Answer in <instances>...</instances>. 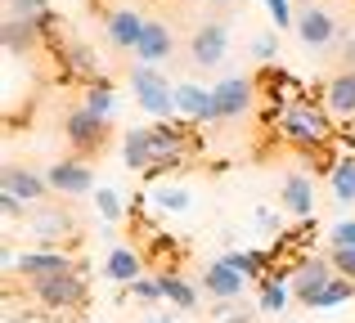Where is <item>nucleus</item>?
<instances>
[{
	"label": "nucleus",
	"mask_w": 355,
	"mask_h": 323,
	"mask_svg": "<svg viewBox=\"0 0 355 323\" xmlns=\"http://www.w3.org/2000/svg\"><path fill=\"white\" fill-rule=\"evenodd\" d=\"M279 135L288 144H297V149H324L333 140V126H329V113L302 95L279 113Z\"/></svg>",
	"instance_id": "obj_1"
},
{
	"label": "nucleus",
	"mask_w": 355,
	"mask_h": 323,
	"mask_svg": "<svg viewBox=\"0 0 355 323\" xmlns=\"http://www.w3.org/2000/svg\"><path fill=\"white\" fill-rule=\"evenodd\" d=\"M27 292L41 301L50 315H72V310L86 306V279L77 270H59V274H41V279H27Z\"/></svg>",
	"instance_id": "obj_2"
},
{
	"label": "nucleus",
	"mask_w": 355,
	"mask_h": 323,
	"mask_svg": "<svg viewBox=\"0 0 355 323\" xmlns=\"http://www.w3.org/2000/svg\"><path fill=\"white\" fill-rule=\"evenodd\" d=\"M130 90H135V104L144 108L157 122H171L180 108H175V86H166V77L157 72V63H135L130 68Z\"/></svg>",
	"instance_id": "obj_3"
},
{
	"label": "nucleus",
	"mask_w": 355,
	"mask_h": 323,
	"mask_svg": "<svg viewBox=\"0 0 355 323\" xmlns=\"http://www.w3.org/2000/svg\"><path fill=\"white\" fill-rule=\"evenodd\" d=\"M63 135H68V144H72V153H77V158H90V153L104 149L108 122H104V117H95L90 108H77V113L63 117Z\"/></svg>",
	"instance_id": "obj_4"
},
{
	"label": "nucleus",
	"mask_w": 355,
	"mask_h": 323,
	"mask_svg": "<svg viewBox=\"0 0 355 323\" xmlns=\"http://www.w3.org/2000/svg\"><path fill=\"white\" fill-rule=\"evenodd\" d=\"M230 54V23H202L189 41V59L198 68H216L220 59Z\"/></svg>",
	"instance_id": "obj_5"
},
{
	"label": "nucleus",
	"mask_w": 355,
	"mask_h": 323,
	"mask_svg": "<svg viewBox=\"0 0 355 323\" xmlns=\"http://www.w3.org/2000/svg\"><path fill=\"white\" fill-rule=\"evenodd\" d=\"M45 180H50V189H54V193H68V198H81V193H90V189H95V175H90V166L81 162V158L50 162Z\"/></svg>",
	"instance_id": "obj_6"
},
{
	"label": "nucleus",
	"mask_w": 355,
	"mask_h": 323,
	"mask_svg": "<svg viewBox=\"0 0 355 323\" xmlns=\"http://www.w3.org/2000/svg\"><path fill=\"white\" fill-rule=\"evenodd\" d=\"M293 27H297V36H302V45H311V50H324V45L338 41V18L320 5H306Z\"/></svg>",
	"instance_id": "obj_7"
},
{
	"label": "nucleus",
	"mask_w": 355,
	"mask_h": 323,
	"mask_svg": "<svg viewBox=\"0 0 355 323\" xmlns=\"http://www.w3.org/2000/svg\"><path fill=\"white\" fill-rule=\"evenodd\" d=\"M252 81L248 77H225L216 90H211V104H216V122H230V117H243L252 108Z\"/></svg>",
	"instance_id": "obj_8"
},
{
	"label": "nucleus",
	"mask_w": 355,
	"mask_h": 323,
	"mask_svg": "<svg viewBox=\"0 0 355 323\" xmlns=\"http://www.w3.org/2000/svg\"><path fill=\"white\" fill-rule=\"evenodd\" d=\"M121 158H126L130 171H148V166L162 162V149H157L153 126H130L126 140H121Z\"/></svg>",
	"instance_id": "obj_9"
},
{
	"label": "nucleus",
	"mask_w": 355,
	"mask_h": 323,
	"mask_svg": "<svg viewBox=\"0 0 355 323\" xmlns=\"http://www.w3.org/2000/svg\"><path fill=\"white\" fill-rule=\"evenodd\" d=\"M279 202H284V211L288 216H297V220H311L315 216V180L306 171H293V175H284V189H279Z\"/></svg>",
	"instance_id": "obj_10"
},
{
	"label": "nucleus",
	"mask_w": 355,
	"mask_h": 323,
	"mask_svg": "<svg viewBox=\"0 0 355 323\" xmlns=\"http://www.w3.org/2000/svg\"><path fill=\"white\" fill-rule=\"evenodd\" d=\"M243 288H248V274H239L234 265H225V261H211L207 270H202V292L216 297V301H239Z\"/></svg>",
	"instance_id": "obj_11"
},
{
	"label": "nucleus",
	"mask_w": 355,
	"mask_h": 323,
	"mask_svg": "<svg viewBox=\"0 0 355 323\" xmlns=\"http://www.w3.org/2000/svg\"><path fill=\"white\" fill-rule=\"evenodd\" d=\"M104 27H108V41H113L117 50H130V54H135V45H139V36H144L148 18H139L135 9H113V14L104 18Z\"/></svg>",
	"instance_id": "obj_12"
},
{
	"label": "nucleus",
	"mask_w": 355,
	"mask_h": 323,
	"mask_svg": "<svg viewBox=\"0 0 355 323\" xmlns=\"http://www.w3.org/2000/svg\"><path fill=\"white\" fill-rule=\"evenodd\" d=\"M59 270H77V265H72L63 252H54V247L23 252V256H18V265H14V274H23V279H41V274H59Z\"/></svg>",
	"instance_id": "obj_13"
},
{
	"label": "nucleus",
	"mask_w": 355,
	"mask_h": 323,
	"mask_svg": "<svg viewBox=\"0 0 355 323\" xmlns=\"http://www.w3.org/2000/svg\"><path fill=\"white\" fill-rule=\"evenodd\" d=\"M41 23L36 18H5L0 27V41H5V54H32L41 45Z\"/></svg>",
	"instance_id": "obj_14"
},
{
	"label": "nucleus",
	"mask_w": 355,
	"mask_h": 323,
	"mask_svg": "<svg viewBox=\"0 0 355 323\" xmlns=\"http://www.w3.org/2000/svg\"><path fill=\"white\" fill-rule=\"evenodd\" d=\"M333 274H338V270H333V261H315V256H311V261H297V270H293V297L306 306V297L320 292Z\"/></svg>",
	"instance_id": "obj_15"
},
{
	"label": "nucleus",
	"mask_w": 355,
	"mask_h": 323,
	"mask_svg": "<svg viewBox=\"0 0 355 323\" xmlns=\"http://www.w3.org/2000/svg\"><path fill=\"white\" fill-rule=\"evenodd\" d=\"M175 108H180V117H189V122H216V104H211V90L193 86V81L175 86Z\"/></svg>",
	"instance_id": "obj_16"
},
{
	"label": "nucleus",
	"mask_w": 355,
	"mask_h": 323,
	"mask_svg": "<svg viewBox=\"0 0 355 323\" xmlns=\"http://www.w3.org/2000/svg\"><path fill=\"white\" fill-rule=\"evenodd\" d=\"M0 180H5V193H14V198H23V202H41L45 189H50V180L36 175V171H27V166H5Z\"/></svg>",
	"instance_id": "obj_17"
},
{
	"label": "nucleus",
	"mask_w": 355,
	"mask_h": 323,
	"mask_svg": "<svg viewBox=\"0 0 355 323\" xmlns=\"http://www.w3.org/2000/svg\"><path fill=\"white\" fill-rule=\"evenodd\" d=\"M68 229H72V220H68V211H59V207H41L32 216V234H36L41 247H54Z\"/></svg>",
	"instance_id": "obj_18"
},
{
	"label": "nucleus",
	"mask_w": 355,
	"mask_h": 323,
	"mask_svg": "<svg viewBox=\"0 0 355 323\" xmlns=\"http://www.w3.org/2000/svg\"><path fill=\"white\" fill-rule=\"evenodd\" d=\"M324 104H329L333 117H355V68L351 72H338L324 90Z\"/></svg>",
	"instance_id": "obj_19"
},
{
	"label": "nucleus",
	"mask_w": 355,
	"mask_h": 323,
	"mask_svg": "<svg viewBox=\"0 0 355 323\" xmlns=\"http://www.w3.org/2000/svg\"><path fill=\"white\" fill-rule=\"evenodd\" d=\"M351 301H355V279L333 274L320 292H311V297H306V306H311V310H333V306H351Z\"/></svg>",
	"instance_id": "obj_20"
},
{
	"label": "nucleus",
	"mask_w": 355,
	"mask_h": 323,
	"mask_svg": "<svg viewBox=\"0 0 355 323\" xmlns=\"http://www.w3.org/2000/svg\"><path fill=\"white\" fill-rule=\"evenodd\" d=\"M166 54H171V32L148 18L144 36H139V45H135V63H162Z\"/></svg>",
	"instance_id": "obj_21"
},
{
	"label": "nucleus",
	"mask_w": 355,
	"mask_h": 323,
	"mask_svg": "<svg viewBox=\"0 0 355 323\" xmlns=\"http://www.w3.org/2000/svg\"><path fill=\"white\" fill-rule=\"evenodd\" d=\"M139 265L144 261H139V252H130V247H113V252L104 256V274L113 283H126V288L139 279Z\"/></svg>",
	"instance_id": "obj_22"
},
{
	"label": "nucleus",
	"mask_w": 355,
	"mask_h": 323,
	"mask_svg": "<svg viewBox=\"0 0 355 323\" xmlns=\"http://www.w3.org/2000/svg\"><path fill=\"white\" fill-rule=\"evenodd\" d=\"M162 279V297L171 301L175 310H198V288H193L184 274H157Z\"/></svg>",
	"instance_id": "obj_23"
},
{
	"label": "nucleus",
	"mask_w": 355,
	"mask_h": 323,
	"mask_svg": "<svg viewBox=\"0 0 355 323\" xmlns=\"http://www.w3.org/2000/svg\"><path fill=\"white\" fill-rule=\"evenodd\" d=\"M63 63H68L72 77H86V81H99V54L90 45H68L63 50Z\"/></svg>",
	"instance_id": "obj_24"
},
{
	"label": "nucleus",
	"mask_w": 355,
	"mask_h": 323,
	"mask_svg": "<svg viewBox=\"0 0 355 323\" xmlns=\"http://www.w3.org/2000/svg\"><path fill=\"white\" fill-rule=\"evenodd\" d=\"M81 108H90L95 117H104V122H108V117H113V108H117L113 86H108L104 77H99V81H86V104H81Z\"/></svg>",
	"instance_id": "obj_25"
},
{
	"label": "nucleus",
	"mask_w": 355,
	"mask_h": 323,
	"mask_svg": "<svg viewBox=\"0 0 355 323\" xmlns=\"http://www.w3.org/2000/svg\"><path fill=\"white\" fill-rule=\"evenodd\" d=\"M329 180H333V198L338 202H355V158H338Z\"/></svg>",
	"instance_id": "obj_26"
},
{
	"label": "nucleus",
	"mask_w": 355,
	"mask_h": 323,
	"mask_svg": "<svg viewBox=\"0 0 355 323\" xmlns=\"http://www.w3.org/2000/svg\"><path fill=\"white\" fill-rule=\"evenodd\" d=\"M288 306V288H284V279H261V310L266 315H279V310Z\"/></svg>",
	"instance_id": "obj_27"
},
{
	"label": "nucleus",
	"mask_w": 355,
	"mask_h": 323,
	"mask_svg": "<svg viewBox=\"0 0 355 323\" xmlns=\"http://www.w3.org/2000/svg\"><path fill=\"white\" fill-rule=\"evenodd\" d=\"M220 261L234 265V270H239V274H248V279L266 270V256H261V252H230V256H220Z\"/></svg>",
	"instance_id": "obj_28"
},
{
	"label": "nucleus",
	"mask_w": 355,
	"mask_h": 323,
	"mask_svg": "<svg viewBox=\"0 0 355 323\" xmlns=\"http://www.w3.org/2000/svg\"><path fill=\"white\" fill-rule=\"evenodd\" d=\"M130 297H135V301H148V306H153V301H162V279H144V274H139V279L130 283Z\"/></svg>",
	"instance_id": "obj_29"
},
{
	"label": "nucleus",
	"mask_w": 355,
	"mask_h": 323,
	"mask_svg": "<svg viewBox=\"0 0 355 323\" xmlns=\"http://www.w3.org/2000/svg\"><path fill=\"white\" fill-rule=\"evenodd\" d=\"M50 5L45 0H9V18H45Z\"/></svg>",
	"instance_id": "obj_30"
},
{
	"label": "nucleus",
	"mask_w": 355,
	"mask_h": 323,
	"mask_svg": "<svg viewBox=\"0 0 355 323\" xmlns=\"http://www.w3.org/2000/svg\"><path fill=\"white\" fill-rule=\"evenodd\" d=\"M95 207H99V216H104V220H121V198H117L113 189H99L95 193Z\"/></svg>",
	"instance_id": "obj_31"
},
{
	"label": "nucleus",
	"mask_w": 355,
	"mask_h": 323,
	"mask_svg": "<svg viewBox=\"0 0 355 323\" xmlns=\"http://www.w3.org/2000/svg\"><path fill=\"white\" fill-rule=\"evenodd\" d=\"M333 270L342 279H355V247H333Z\"/></svg>",
	"instance_id": "obj_32"
},
{
	"label": "nucleus",
	"mask_w": 355,
	"mask_h": 323,
	"mask_svg": "<svg viewBox=\"0 0 355 323\" xmlns=\"http://www.w3.org/2000/svg\"><path fill=\"white\" fill-rule=\"evenodd\" d=\"M329 238H333V247H355V216L342 220V225H333Z\"/></svg>",
	"instance_id": "obj_33"
},
{
	"label": "nucleus",
	"mask_w": 355,
	"mask_h": 323,
	"mask_svg": "<svg viewBox=\"0 0 355 323\" xmlns=\"http://www.w3.org/2000/svg\"><path fill=\"white\" fill-rule=\"evenodd\" d=\"M252 54H257L261 63H270V59H275V54H279V45H275V32H261L257 41H252Z\"/></svg>",
	"instance_id": "obj_34"
},
{
	"label": "nucleus",
	"mask_w": 355,
	"mask_h": 323,
	"mask_svg": "<svg viewBox=\"0 0 355 323\" xmlns=\"http://www.w3.org/2000/svg\"><path fill=\"white\" fill-rule=\"evenodd\" d=\"M270 5V18H275V27H293L297 18H293V9H288V0H266Z\"/></svg>",
	"instance_id": "obj_35"
},
{
	"label": "nucleus",
	"mask_w": 355,
	"mask_h": 323,
	"mask_svg": "<svg viewBox=\"0 0 355 323\" xmlns=\"http://www.w3.org/2000/svg\"><path fill=\"white\" fill-rule=\"evenodd\" d=\"M157 202H162V207H171V211H184V207H189L184 189H157Z\"/></svg>",
	"instance_id": "obj_36"
},
{
	"label": "nucleus",
	"mask_w": 355,
	"mask_h": 323,
	"mask_svg": "<svg viewBox=\"0 0 355 323\" xmlns=\"http://www.w3.org/2000/svg\"><path fill=\"white\" fill-rule=\"evenodd\" d=\"M23 207H27L23 198H14V193H5V189H0V211H5L9 220H14V216H23Z\"/></svg>",
	"instance_id": "obj_37"
},
{
	"label": "nucleus",
	"mask_w": 355,
	"mask_h": 323,
	"mask_svg": "<svg viewBox=\"0 0 355 323\" xmlns=\"http://www.w3.org/2000/svg\"><path fill=\"white\" fill-rule=\"evenodd\" d=\"M144 323H175V319H157V315H153V319H144Z\"/></svg>",
	"instance_id": "obj_38"
},
{
	"label": "nucleus",
	"mask_w": 355,
	"mask_h": 323,
	"mask_svg": "<svg viewBox=\"0 0 355 323\" xmlns=\"http://www.w3.org/2000/svg\"><path fill=\"white\" fill-rule=\"evenodd\" d=\"M207 5H230V0H207Z\"/></svg>",
	"instance_id": "obj_39"
}]
</instances>
